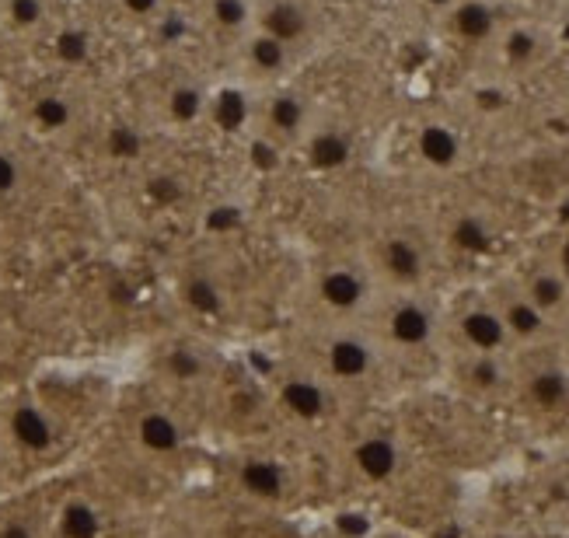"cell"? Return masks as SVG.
Here are the masks:
<instances>
[{
    "label": "cell",
    "mask_w": 569,
    "mask_h": 538,
    "mask_svg": "<svg viewBox=\"0 0 569 538\" xmlns=\"http://www.w3.org/2000/svg\"><path fill=\"white\" fill-rule=\"evenodd\" d=\"M0 441L28 462L53 458L63 448V420L49 402L25 395V399L11 402L0 416Z\"/></svg>",
    "instance_id": "1"
},
{
    "label": "cell",
    "mask_w": 569,
    "mask_h": 538,
    "mask_svg": "<svg viewBox=\"0 0 569 538\" xmlns=\"http://www.w3.org/2000/svg\"><path fill=\"white\" fill-rule=\"evenodd\" d=\"M315 294L336 315H357V311H364L371 304V276L360 266L336 263L318 273Z\"/></svg>",
    "instance_id": "2"
},
{
    "label": "cell",
    "mask_w": 569,
    "mask_h": 538,
    "mask_svg": "<svg viewBox=\"0 0 569 538\" xmlns=\"http://www.w3.org/2000/svg\"><path fill=\"white\" fill-rule=\"evenodd\" d=\"M109 514L88 493H67L46 521V538H105Z\"/></svg>",
    "instance_id": "3"
},
{
    "label": "cell",
    "mask_w": 569,
    "mask_h": 538,
    "mask_svg": "<svg viewBox=\"0 0 569 538\" xmlns=\"http://www.w3.org/2000/svg\"><path fill=\"white\" fill-rule=\"evenodd\" d=\"M133 444L154 458H172L186 448V427L182 420L165 406H144L130 423Z\"/></svg>",
    "instance_id": "4"
},
{
    "label": "cell",
    "mask_w": 569,
    "mask_h": 538,
    "mask_svg": "<svg viewBox=\"0 0 569 538\" xmlns=\"http://www.w3.org/2000/svg\"><path fill=\"white\" fill-rule=\"evenodd\" d=\"M255 28L294 49L311 39V32H315V14H311L308 4H301V0H259V4H255Z\"/></svg>",
    "instance_id": "5"
},
{
    "label": "cell",
    "mask_w": 569,
    "mask_h": 538,
    "mask_svg": "<svg viewBox=\"0 0 569 538\" xmlns=\"http://www.w3.org/2000/svg\"><path fill=\"white\" fill-rule=\"evenodd\" d=\"M384 332L402 350H423L437 336V315L423 297H402V301L391 304Z\"/></svg>",
    "instance_id": "6"
},
{
    "label": "cell",
    "mask_w": 569,
    "mask_h": 538,
    "mask_svg": "<svg viewBox=\"0 0 569 538\" xmlns=\"http://www.w3.org/2000/svg\"><path fill=\"white\" fill-rule=\"evenodd\" d=\"M378 269L388 276L395 287L409 290L419 287L426 276V252L416 238L409 235H388L378 245Z\"/></svg>",
    "instance_id": "7"
},
{
    "label": "cell",
    "mask_w": 569,
    "mask_h": 538,
    "mask_svg": "<svg viewBox=\"0 0 569 538\" xmlns=\"http://www.w3.org/2000/svg\"><path fill=\"white\" fill-rule=\"evenodd\" d=\"M378 364V353L367 343L364 336H353V332H343V336H332L325 343V371L336 381H364L367 374Z\"/></svg>",
    "instance_id": "8"
},
{
    "label": "cell",
    "mask_w": 569,
    "mask_h": 538,
    "mask_svg": "<svg viewBox=\"0 0 569 538\" xmlns=\"http://www.w3.org/2000/svg\"><path fill=\"white\" fill-rule=\"evenodd\" d=\"M458 332L472 353H503L510 343V332L507 325H503L500 308H486V304L468 308L465 315L458 318Z\"/></svg>",
    "instance_id": "9"
},
{
    "label": "cell",
    "mask_w": 569,
    "mask_h": 538,
    "mask_svg": "<svg viewBox=\"0 0 569 538\" xmlns=\"http://www.w3.org/2000/svg\"><path fill=\"white\" fill-rule=\"evenodd\" d=\"M53 0H0V28L18 39L46 35L53 28Z\"/></svg>",
    "instance_id": "10"
},
{
    "label": "cell",
    "mask_w": 569,
    "mask_h": 538,
    "mask_svg": "<svg viewBox=\"0 0 569 538\" xmlns=\"http://www.w3.org/2000/svg\"><path fill=\"white\" fill-rule=\"evenodd\" d=\"M49 53L60 63L63 70H81L91 63L95 56V35L84 25H63V21H53V28L46 32Z\"/></svg>",
    "instance_id": "11"
},
{
    "label": "cell",
    "mask_w": 569,
    "mask_h": 538,
    "mask_svg": "<svg viewBox=\"0 0 569 538\" xmlns=\"http://www.w3.org/2000/svg\"><path fill=\"white\" fill-rule=\"evenodd\" d=\"M28 123L46 137H60V133L74 130L77 123V102L63 91H42L28 105Z\"/></svg>",
    "instance_id": "12"
},
{
    "label": "cell",
    "mask_w": 569,
    "mask_h": 538,
    "mask_svg": "<svg viewBox=\"0 0 569 538\" xmlns=\"http://www.w3.org/2000/svg\"><path fill=\"white\" fill-rule=\"evenodd\" d=\"M280 402H283V409H290V413L297 416V420L315 423L329 413V388H325L318 378H304V374H297V378L283 381Z\"/></svg>",
    "instance_id": "13"
},
{
    "label": "cell",
    "mask_w": 569,
    "mask_h": 538,
    "mask_svg": "<svg viewBox=\"0 0 569 538\" xmlns=\"http://www.w3.org/2000/svg\"><path fill=\"white\" fill-rule=\"evenodd\" d=\"M398 462H402V455H398V444L391 441V437H384V434L364 437V441L353 448V465H357L360 476L371 479V483H384V479L395 476Z\"/></svg>",
    "instance_id": "14"
},
{
    "label": "cell",
    "mask_w": 569,
    "mask_h": 538,
    "mask_svg": "<svg viewBox=\"0 0 569 538\" xmlns=\"http://www.w3.org/2000/svg\"><path fill=\"white\" fill-rule=\"evenodd\" d=\"M238 486L252 500H280L287 493V472L273 458H245L238 465Z\"/></svg>",
    "instance_id": "15"
},
{
    "label": "cell",
    "mask_w": 569,
    "mask_h": 538,
    "mask_svg": "<svg viewBox=\"0 0 569 538\" xmlns=\"http://www.w3.org/2000/svg\"><path fill=\"white\" fill-rule=\"evenodd\" d=\"M416 151L430 168L447 172V168H454L461 161V137L447 123H426L416 133Z\"/></svg>",
    "instance_id": "16"
},
{
    "label": "cell",
    "mask_w": 569,
    "mask_h": 538,
    "mask_svg": "<svg viewBox=\"0 0 569 538\" xmlns=\"http://www.w3.org/2000/svg\"><path fill=\"white\" fill-rule=\"evenodd\" d=\"M241 49H245V63H248V70H255V74H262V77H276V74H283V70L290 67V56H294V49L283 46V42H280V39H273V35L259 32V28H252V32L245 35Z\"/></svg>",
    "instance_id": "17"
},
{
    "label": "cell",
    "mask_w": 569,
    "mask_h": 538,
    "mask_svg": "<svg viewBox=\"0 0 569 538\" xmlns=\"http://www.w3.org/2000/svg\"><path fill=\"white\" fill-rule=\"evenodd\" d=\"M524 297H528L545 318H552L569 304V280L556 266L535 269V273L528 276V283H524Z\"/></svg>",
    "instance_id": "18"
},
{
    "label": "cell",
    "mask_w": 569,
    "mask_h": 538,
    "mask_svg": "<svg viewBox=\"0 0 569 538\" xmlns=\"http://www.w3.org/2000/svg\"><path fill=\"white\" fill-rule=\"evenodd\" d=\"M447 14H451V25L458 32V39L486 42L496 35V7L489 0H458Z\"/></svg>",
    "instance_id": "19"
},
{
    "label": "cell",
    "mask_w": 569,
    "mask_h": 538,
    "mask_svg": "<svg viewBox=\"0 0 569 538\" xmlns=\"http://www.w3.org/2000/svg\"><path fill=\"white\" fill-rule=\"evenodd\" d=\"M353 158V140L346 130L339 126H329V130H315L308 137V161L318 168V172H336V168H346Z\"/></svg>",
    "instance_id": "20"
},
{
    "label": "cell",
    "mask_w": 569,
    "mask_h": 538,
    "mask_svg": "<svg viewBox=\"0 0 569 538\" xmlns=\"http://www.w3.org/2000/svg\"><path fill=\"white\" fill-rule=\"evenodd\" d=\"M308 119V102L294 91H280L266 102V123L276 137H301V133H308Z\"/></svg>",
    "instance_id": "21"
},
{
    "label": "cell",
    "mask_w": 569,
    "mask_h": 538,
    "mask_svg": "<svg viewBox=\"0 0 569 538\" xmlns=\"http://www.w3.org/2000/svg\"><path fill=\"white\" fill-rule=\"evenodd\" d=\"M503 325H507L510 339H538L545 329H549V318L535 308L524 294H514L500 304Z\"/></svg>",
    "instance_id": "22"
},
{
    "label": "cell",
    "mask_w": 569,
    "mask_h": 538,
    "mask_svg": "<svg viewBox=\"0 0 569 538\" xmlns=\"http://www.w3.org/2000/svg\"><path fill=\"white\" fill-rule=\"evenodd\" d=\"M206 14L227 35H241L245 39L255 28V0H210Z\"/></svg>",
    "instance_id": "23"
},
{
    "label": "cell",
    "mask_w": 569,
    "mask_h": 538,
    "mask_svg": "<svg viewBox=\"0 0 569 538\" xmlns=\"http://www.w3.org/2000/svg\"><path fill=\"white\" fill-rule=\"evenodd\" d=\"M528 395L538 409H545V413L566 409L569 406V374H563L559 367H545V371H538L535 378H531Z\"/></svg>",
    "instance_id": "24"
},
{
    "label": "cell",
    "mask_w": 569,
    "mask_h": 538,
    "mask_svg": "<svg viewBox=\"0 0 569 538\" xmlns=\"http://www.w3.org/2000/svg\"><path fill=\"white\" fill-rule=\"evenodd\" d=\"M210 119L220 126L224 133H238L248 123V98L241 88H220L217 95L206 102Z\"/></svg>",
    "instance_id": "25"
},
{
    "label": "cell",
    "mask_w": 569,
    "mask_h": 538,
    "mask_svg": "<svg viewBox=\"0 0 569 538\" xmlns=\"http://www.w3.org/2000/svg\"><path fill=\"white\" fill-rule=\"evenodd\" d=\"M182 301L196 315H220L224 311V290H220V283L210 273H189L182 280Z\"/></svg>",
    "instance_id": "26"
},
{
    "label": "cell",
    "mask_w": 569,
    "mask_h": 538,
    "mask_svg": "<svg viewBox=\"0 0 569 538\" xmlns=\"http://www.w3.org/2000/svg\"><path fill=\"white\" fill-rule=\"evenodd\" d=\"M161 371L172 381H182V385H196L206 374V360L203 353L189 350V346H172V350L161 357Z\"/></svg>",
    "instance_id": "27"
},
{
    "label": "cell",
    "mask_w": 569,
    "mask_h": 538,
    "mask_svg": "<svg viewBox=\"0 0 569 538\" xmlns=\"http://www.w3.org/2000/svg\"><path fill=\"white\" fill-rule=\"evenodd\" d=\"M465 378H468V385L479 388V392L500 388L503 381H507L500 353H472V357H468V367H465Z\"/></svg>",
    "instance_id": "28"
},
{
    "label": "cell",
    "mask_w": 569,
    "mask_h": 538,
    "mask_svg": "<svg viewBox=\"0 0 569 538\" xmlns=\"http://www.w3.org/2000/svg\"><path fill=\"white\" fill-rule=\"evenodd\" d=\"M451 242L458 245L461 252H486L493 235H489V224L482 221L479 214H461L451 228Z\"/></svg>",
    "instance_id": "29"
},
{
    "label": "cell",
    "mask_w": 569,
    "mask_h": 538,
    "mask_svg": "<svg viewBox=\"0 0 569 538\" xmlns=\"http://www.w3.org/2000/svg\"><path fill=\"white\" fill-rule=\"evenodd\" d=\"M203 112H206V98L196 84H179V88H172V95H168V116H172L175 123H196Z\"/></svg>",
    "instance_id": "30"
},
{
    "label": "cell",
    "mask_w": 569,
    "mask_h": 538,
    "mask_svg": "<svg viewBox=\"0 0 569 538\" xmlns=\"http://www.w3.org/2000/svg\"><path fill=\"white\" fill-rule=\"evenodd\" d=\"M21 186H25V161L11 147H0V200H14Z\"/></svg>",
    "instance_id": "31"
},
{
    "label": "cell",
    "mask_w": 569,
    "mask_h": 538,
    "mask_svg": "<svg viewBox=\"0 0 569 538\" xmlns=\"http://www.w3.org/2000/svg\"><path fill=\"white\" fill-rule=\"evenodd\" d=\"M140 133L133 130V126H112L109 133H105V154L116 161H130L140 154Z\"/></svg>",
    "instance_id": "32"
},
{
    "label": "cell",
    "mask_w": 569,
    "mask_h": 538,
    "mask_svg": "<svg viewBox=\"0 0 569 538\" xmlns=\"http://www.w3.org/2000/svg\"><path fill=\"white\" fill-rule=\"evenodd\" d=\"M0 538H46V521H35L28 514H11L0 521Z\"/></svg>",
    "instance_id": "33"
},
{
    "label": "cell",
    "mask_w": 569,
    "mask_h": 538,
    "mask_svg": "<svg viewBox=\"0 0 569 538\" xmlns=\"http://www.w3.org/2000/svg\"><path fill=\"white\" fill-rule=\"evenodd\" d=\"M503 46H507V56L514 63H528L531 56H535V49H538V39H535V32H528V28H514Z\"/></svg>",
    "instance_id": "34"
},
{
    "label": "cell",
    "mask_w": 569,
    "mask_h": 538,
    "mask_svg": "<svg viewBox=\"0 0 569 538\" xmlns=\"http://www.w3.org/2000/svg\"><path fill=\"white\" fill-rule=\"evenodd\" d=\"M116 4L133 21H161L165 14V0H116Z\"/></svg>",
    "instance_id": "35"
},
{
    "label": "cell",
    "mask_w": 569,
    "mask_h": 538,
    "mask_svg": "<svg viewBox=\"0 0 569 538\" xmlns=\"http://www.w3.org/2000/svg\"><path fill=\"white\" fill-rule=\"evenodd\" d=\"M556 269H559V273H563L566 280H569V235L563 238V242H559V252H556Z\"/></svg>",
    "instance_id": "36"
},
{
    "label": "cell",
    "mask_w": 569,
    "mask_h": 538,
    "mask_svg": "<svg viewBox=\"0 0 569 538\" xmlns=\"http://www.w3.org/2000/svg\"><path fill=\"white\" fill-rule=\"evenodd\" d=\"M426 7H433V11H451L454 4H458V0H423Z\"/></svg>",
    "instance_id": "37"
},
{
    "label": "cell",
    "mask_w": 569,
    "mask_h": 538,
    "mask_svg": "<svg viewBox=\"0 0 569 538\" xmlns=\"http://www.w3.org/2000/svg\"><path fill=\"white\" fill-rule=\"evenodd\" d=\"M7 39V32H4V28H0V42H4Z\"/></svg>",
    "instance_id": "38"
}]
</instances>
